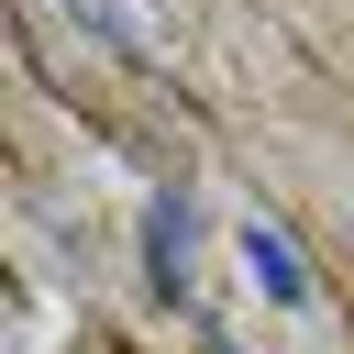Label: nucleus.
I'll list each match as a JSON object with an SVG mask.
<instances>
[{"label": "nucleus", "instance_id": "obj_1", "mask_svg": "<svg viewBox=\"0 0 354 354\" xmlns=\"http://www.w3.org/2000/svg\"><path fill=\"white\" fill-rule=\"evenodd\" d=\"M188 243H199V210L166 188L155 199V221H144V254H155V288H188Z\"/></svg>", "mask_w": 354, "mask_h": 354}, {"label": "nucleus", "instance_id": "obj_2", "mask_svg": "<svg viewBox=\"0 0 354 354\" xmlns=\"http://www.w3.org/2000/svg\"><path fill=\"white\" fill-rule=\"evenodd\" d=\"M243 266L266 277V299H288V310L310 299V266H299V243H288V232H266V221H254V232H243Z\"/></svg>", "mask_w": 354, "mask_h": 354}]
</instances>
